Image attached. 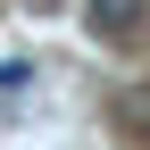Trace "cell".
Instances as JSON below:
<instances>
[{"instance_id": "cell-1", "label": "cell", "mask_w": 150, "mask_h": 150, "mask_svg": "<svg viewBox=\"0 0 150 150\" xmlns=\"http://www.w3.org/2000/svg\"><path fill=\"white\" fill-rule=\"evenodd\" d=\"M83 25H92V42H134L150 25V0H83Z\"/></svg>"}, {"instance_id": "cell-2", "label": "cell", "mask_w": 150, "mask_h": 150, "mask_svg": "<svg viewBox=\"0 0 150 150\" xmlns=\"http://www.w3.org/2000/svg\"><path fill=\"white\" fill-rule=\"evenodd\" d=\"M108 117H117L134 142H150V83H125L117 100H108Z\"/></svg>"}, {"instance_id": "cell-3", "label": "cell", "mask_w": 150, "mask_h": 150, "mask_svg": "<svg viewBox=\"0 0 150 150\" xmlns=\"http://www.w3.org/2000/svg\"><path fill=\"white\" fill-rule=\"evenodd\" d=\"M25 8H33V17H50V8H59V0H25Z\"/></svg>"}]
</instances>
